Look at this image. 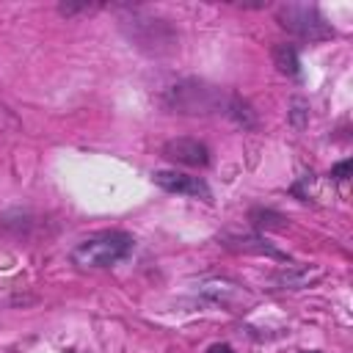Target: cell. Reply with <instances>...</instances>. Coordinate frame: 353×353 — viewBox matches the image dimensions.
Instances as JSON below:
<instances>
[{
	"label": "cell",
	"mask_w": 353,
	"mask_h": 353,
	"mask_svg": "<svg viewBox=\"0 0 353 353\" xmlns=\"http://www.w3.org/2000/svg\"><path fill=\"white\" fill-rule=\"evenodd\" d=\"M232 99H234V94L218 88L207 80H196V77L179 80L163 94V105L182 116H210V113L229 116Z\"/></svg>",
	"instance_id": "6da1fadb"
},
{
	"label": "cell",
	"mask_w": 353,
	"mask_h": 353,
	"mask_svg": "<svg viewBox=\"0 0 353 353\" xmlns=\"http://www.w3.org/2000/svg\"><path fill=\"white\" fill-rule=\"evenodd\" d=\"M132 245L135 243L127 232H119V229L97 232L72 248V262L77 268H110L127 259L132 254Z\"/></svg>",
	"instance_id": "7a4b0ae2"
},
{
	"label": "cell",
	"mask_w": 353,
	"mask_h": 353,
	"mask_svg": "<svg viewBox=\"0 0 353 353\" xmlns=\"http://www.w3.org/2000/svg\"><path fill=\"white\" fill-rule=\"evenodd\" d=\"M279 25L284 30H290L292 36L298 39H306V41H323V39H331L334 30L331 25L323 19V14L314 8V6H306V3H287L279 8Z\"/></svg>",
	"instance_id": "3957f363"
},
{
	"label": "cell",
	"mask_w": 353,
	"mask_h": 353,
	"mask_svg": "<svg viewBox=\"0 0 353 353\" xmlns=\"http://www.w3.org/2000/svg\"><path fill=\"white\" fill-rule=\"evenodd\" d=\"M163 157L179 165L204 168L210 163V149L196 138H171L163 143Z\"/></svg>",
	"instance_id": "277c9868"
},
{
	"label": "cell",
	"mask_w": 353,
	"mask_h": 353,
	"mask_svg": "<svg viewBox=\"0 0 353 353\" xmlns=\"http://www.w3.org/2000/svg\"><path fill=\"white\" fill-rule=\"evenodd\" d=\"M154 185L168 190V193H179V196H193V199H210V188L204 179L199 176H190V174H182V171H154L152 174Z\"/></svg>",
	"instance_id": "5b68a950"
},
{
	"label": "cell",
	"mask_w": 353,
	"mask_h": 353,
	"mask_svg": "<svg viewBox=\"0 0 353 353\" xmlns=\"http://www.w3.org/2000/svg\"><path fill=\"white\" fill-rule=\"evenodd\" d=\"M226 245L234 251H254V254H268V256H284L281 251H276L273 245H268L262 237L256 234H240V237H226Z\"/></svg>",
	"instance_id": "8992f818"
},
{
	"label": "cell",
	"mask_w": 353,
	"mask_h": 353,
	"mask_svg": "<svg viewBox=\"0 0 353 353\" xmlns=\"http://www.w3.org/2000/svg\"><path fill=\"white\" fill-rule=\"evenodd\" d=\"M273 63L281 74L295 77L301 72V61H298V50L292 44H276L273 47Z\"/></svg>",
	"instance_id": "52a82bcc"
},
{
	"label": "cell",
	"mask_w": 353,
	"mask_h": 353,
	"mask_svg": "<svg viewBox=\"0 0 353 353\" xmlns=\"http://www.w3.org/2000/svg\"><path fill=\"white\" fill-rule=\"evenodd\" d=\"M229 116H232L237 124H243V127H256V116H254V108H251L245 99H240L237 94H234V99H232Z\"/></svg>",
	"instance_id": "ba28073f"
},
{
	"label": "cell",
	"mask_w": 353,
	"mask_h": 353,
	"mask_svg": "<svg viewBox=\"0 0 353 353\" xmlns=\"http://www.w3.org/2000/svg\"><path fill=\"white\" fill-rule=\"evenodd\" d=\"M350 171H353V163H350V160H342V163H336V165L331 168V176L339 179V182H345V179L350 176Z\"/></svg>",
	"instance_id": "9c48e42d"
},
{
	"label": "cell",
	"mask_w": 353,
	"mask_h": 353,
	"mask_svg": "<svg viewBox=\"0 0 353 353\" xmlns=\"http://www.w3.org/2000/svg\"><path fill=\"white\" fill-rule=\"evenodd\" d=\"M207 353H234V350H232L229 345H212V347H210Z\"/></svg>",
	"instance_id": "30bf717a"
},
{
	"label": "cell",
	"mask_w": 353,
	"mask_h": 353,
	"mask_svg": "<svg viewBox=\"0 0 353 353\" xmlns=\"http://www.w3.org/2000/svg\"><path fill=\"white\" fill-rule=\"evenodd\" d=\"M312 353H317V350H312Z\"/></svg>",
	"instance_id": "8fae6325"
}]
</instances>
